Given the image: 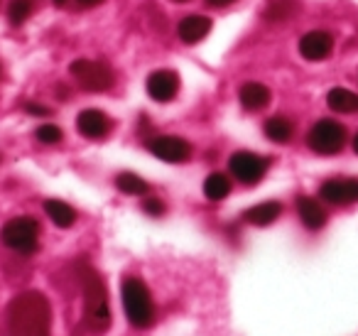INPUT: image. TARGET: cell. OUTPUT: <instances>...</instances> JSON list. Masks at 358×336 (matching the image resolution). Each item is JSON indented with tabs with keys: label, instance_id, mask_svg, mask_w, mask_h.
<instances>
[{
	"label": "cell",
	"instance_id": "cell-1",
	"mask_svg": "<svg viewBox=\"0 0 358 336\" xmlns=\"http://www.w3.org/2000/svg\"><path fill=\"white\" fill-rule=\"evenodd\" d=\"M8 336H50L52 307L42 292L27 290L13 297L6 312Z\"/></svg>",
	"mask_w": 358,
	"mask_h": 336
},
{
	"label": "cell",
	"instance_id": "cell-2",
	"mask_svg": "<svg viewBox=\"0 0 358 336\" xmlns=\"http://www.w3.org/2000/svg\"><path fill=\"white\" fill-rule=\"evenodd\" d=\"M76 275H79L81 292H84L86 329L94 336L106 334L110 326V307H108V292H106L103 277L89 262H79L76 265Z\"/></svg>",
	"mask_w": 358,
	"mask_h": 336
},
{
	"label": "cell",
	"instance_id": "cell-3",
	"mask_svg": "<svg viewBox=\"0 0 358 336\" xmlns=\"http://www.w3.org/2000/svg\"><path fill=\"white\" fill-rule=\"evenodd\" d=\"M123 309L135 329H148L155 324L157 312H155L152 295L140 277H125L123 280Z\"/></svg>",
	"mask_w": 358,
	"mask_h": 336
},
{
	"label": "cell",
	"instance_id": "cell-4",
	"mask_svg": "<svg viewBox=\"0 0 358 336\" xmlns=\"http://www.w3.org/2000/svg\"><path fill=\"white\" fill-rule=\"evenodd\" d=\"M0 241L20 255H32L40 248V223L32 216H15L3 226Z\"/></svg>",
	"mask_w": 358,
	"mask_h": 336
},
{
	"label": "cell",
	"instance_id": "cell-5",
	"mask_svg": "<svg viewBox=\"0 0 358 336\" xmlns=\"http://www.w3.org/2000/svg\"><path fill=\"white\" fill-rule=\"evenodd\" d=\"M346 138H348L346 125L334 118H322L309 128L307 145H309V150L317 155H336L343 150Z\"/></svg>",
	"mask_w": 358,
	"mask_h": 336
},
{
	"label": "cell",
	"instance_id": "cell-6",
	"mask_svg": "<svg viewBox=\"0 0 358 336\" xmlns=\"http://www.w3.org/2000/svg\"><path fill=\"white\" fill-rule=\"evenodd\" d=\"M69 74L74 76V81L86 91H94V94H101V91L113 89L115 84V74L106 62H96V59H76L71 62Z\"/></svg>",
	"mask_w": 358,
	"mask_h": 336
},
{
	"label": "cell",
	"instance_id": "cell-7",
	"mask_svg": "<svg viewBox=\"0 0 358 336\" xmlns=\"http://www.w3.org/2000/svg\"><path fill=\"white\" fill-rule=\"evenodd\" d=\"M270 164H273V160L270 158L248 153V150H238V153H234L229 158V172L234 174L241 184L253 187V184H258L260 179L268 174Z\"/></svg>",
	"mask_w": 358,
	"mask_h": 336
},
{
	"label": "cell",
	"instance_id": "cell-8",
	"mask_svg": "<svg viewBox=\"0 0 358 336\" xmlns=\"http://www.w3.org/2000/svg\"><path fill=\"white\" fill-rule=\"evenodd\" d=\"M148 150L159 158L162 162L169 164H182V162H189L192 160V143H187L185 138H179V135H155V138L148 140Z\"/></svg>",
	"mask_w": 358,
	"mask_h": 336
},
{
	"label": "cell",
	"instance_id": "cell-9",
	"mask_svg": "<svg viewBox=\"0 0 358 336\" xmlns=\"http://www.w3.org/2000/svg\"><path fill=\"white\" fill-rule=\"evenodd\" d=\"M319 197L327 204H356L358 202V177H331L319 187Z\"/></svg>",
	"mask_w": 358,
	"mask_h": 336
},
{
	"label": "cell",
	"instance_id": "cell-10",
	"mask_svg": "<svg viewBox=\"0 0 358 336\" xmlns=\"http://www.w3.org/2000/svg\"><path fill=\"white\" fill-rule=\"evenodd\" d=\"M145 89H148L150 99L157 101V104H169L174 101V96L179 94V76L172 69H155L152 74L145 81Z\"/></svg>",
	"mask_w": 358,
	"mask_h": 336
},
{
	"label": "cell",
	"instance_id": "cell-11",
	"mask_svg": "<svg viewBox=\"0 0 358 336\" xmlns=\"http://www.w3.org/2000/svg\"><path fill=\"white\" fill-rule=\"evenodd\" d=\"M334 52V35L327 30H312L299 40V55L307 62H324Z\"/></svg>",
	"mask_w": 358,
	"mask_h": 336
},
{
	"label": "cell",
	"instance_id": "cell-12",
	"mask_svg": "<svg viewBox=\"0 0 358 336\" xmlns=\"http://www.w3.org/2000/svg\"><path fill=\"white\" fill-rule=\"evenodd\" d=\"M76 130L89 140H103L113 130V120L99 108H86L76 115Z\"/></svg>",
	"mask_w": 358,
	"mask_h": 336
},
{
	"label": "cell",
	"instance_id": "cell-13",
	"mask_svg": "<svg viewBox=\"0 0 358 336\" xmlns=\"http://www.w3.org/2000/svg\"><path fill=\"white\" fill-rule=\"evenodd\" d=\"M211 20L206 15H187V18H182L179 20V25H177V35H179V40L185 42V45H196V42H201L206 35L211 32Z\"/></svg>",
	"mask_w": 358,
	"mask_h": 336
},
{
	"label": "cell",
	"instance_id": "cell-14",
	"mask_svg": "<svg viewBox=\"0 0 358 336\" xmlns=\"http://www.w3.org/2000/svg\"><path fill=\"white\" fill-rule=\"evenodd\" d=\"M297 214L302 218V223L309 231H322L327 226V209L322 206V202H317L314 197H299L297 199Z\"/></svg>",
	"mask_w": 358,
	"mask_h": 336
},
{
	"label": "cell",
	"instance_id": "cell-15",
	"mask_svg": "<svg viewBox=\"0 0 358 336\" xmlns=\"http://www.w3.org/2000/svg\"><path fill=\"white\" fill-rule=\"evenodd\" d=\"M270 99H273V94H270L268 86L260 84V81H245V84L238 89V101H241V106H243L245 111L268 108Z\"/></svg>",
	"mask_w": 358,
	"mask_h": 336
},
{
	"label": "cell",
	"instance_id": "cell-16",
	"mask_svg": "<svg viewBox=\"0 0 358 336\" xmlns=\"http://www.w3.org/2000/svg\"><path fill=\"white\" fill-rule=\"evenodd\" d=\"M280 216H282V204L280 202H263L243 211V221L250 223V226H270Z\"/></svg>",
	"mask_w": 358,
	"mask_h": 336
},
{
	"label": "cell",
	"instance_id": "cell-17",
	"mask_svg": "<svg viewBox=\"0 0 358 336\" xmlns=\"http://www.w3.org/2000/svg\"><path fill=\"white\" fill-rule=\"evenodd\" d=\"M327 106L334 113H343V115L358 113V94L351 89H343V86H334L327 94Z\"/></svg>",
	"mask_w": 358,
	"mask_h": 336
},
{
	"label": "cell",
	"instance_id": "cell-18",
	"mask_svg": "<svg viewBox=\"0 0 358 336\" xmlns=\"http://www.w3.org/2000/svg\"><path fill=\"white\" fill-rule=\"evenodd\" d=\"M263 133H265V138H268L270 143L285 145V143H289V140H292L294 123L289 118H285V115H273V118L265 120Z\"/></svg>",
	"mask_w": 358,
	"mask_h": 336
},
{
	"label": "cell",
	"instance_id": "cell-19",
	"mask_svg": "<svg viewBox=\"0 0 358 336\" xmlns=\"http://www.w3.org/2000/svg\"><path fill=\"white\" fill-rule=\"evenodd\" d=\"M45 214L50 216V221L55 223L57 228H71L76 223L74 206H69L66 202H59V199H47Z\"/></svg>",
	"mask_w": 358,
	"mask_h": 336
},
{
	"label": "cell",
	"instance_id": "cell-20",
	"mask_svg": "<svg viewBox=\"0 0 358 336\" xmlns=\"http://www.w3.org/2000/svg\"><path fill=\"white\" fill-rule=\"evenodd\" d=\"M231 194V179L224 172H211L204 179V197L209 202H224Z\"/></svg>",
	"mask_w": 358,
	"mask_h": 336
},
{
	"label": "cell",
	"instance_id": "cell-21",
	"mask_svg": "<svg viewBox=\"0 0 358 336\" xmlns=\"http://www.w3.org/2000/svg\"><path fill=\"white\" fill-rule=\"evenodd\" d=\"M115 187H118V192L128 194V197H143V194L150 192V184L133 172H120L115 177Z\"/></svg>",
	"mask_w": 358,
	"mask_h": 336
},
{
	"label": "cell",
	"instance_id": "cell-22",
	"mask_svg": "<svg viewBox=\"0 0 358 336\" xmlns=\"http://www.w3.org/2000/svg\"><path fill=\"white\" fill-rule=\"evenodd\" d=\"M297 10H299V0H273L265 8V18L268 20H289Z\"/></svg>",
	"mask_w": 358,
	"mask_h": 336
},
{
	"label": "cell",
	"instance_id": "cell-23",
	"mask_svg": "<svg viewBox=\"0 0 358 336\" xmlns=\"http://www.w3.org/2000/svg\"><path fill=\"white\" fill-rule=\"evenodd\" d=\"M32 15V0H10L8 6V18L13 25H22Z\"/></svg>",
	"mask_w": 358,
	"mask_h": 336
},
{
	"label": "cell",
	"instance_id": "cell-24",
	"mask_svg": "<svg viewBox=\"0 0 358 336\" xmlns=\"http://www.w3.org/2000/svg\"><path fill=\"white\" fill-rule=\"evenodd\" d=\"M35 138L40 140L42 145H57V143H62V138H64V133H62L59 125L47 123V125H40V128L35 130Z\"/></svg>",
	"mask_w": 358,
	"mask_h": 336
},
{
	"label": "cell",
	"instance_id": "cell-25",
	"mask_svg": "<svg viewBox=\"0 0 358 336\" xmlns=\"http://www.w3.org/2000/svg\"><path fill=\"white\" fill-rule=\"evenodd\" d=\"M143 211H145V214H150V216H162V214L167 211V206H164L162 199L148 197V199L143 202Z\"/></svg>",
	"mask_w": 358,
	"mask_h": 336
},
{
	"label": "cell",
	"instance_id": "cell-26",
	"mask_svg": "<svg viewBox=\"0 0 358 336\" xmlns=\"http://www.w3.org/2000/svg\"><path fill=\"white\" fill-rule=\"evenodd\" d=\"M27 113L30 115H50L52 111L47 106H40V104H27Z\"/></svg>",
	"mask_w": 358,
	"mask_h": 336
},
{
	"label": "cell",
	"instance_id": "cell-27",
	"mask_svg": "<svg viewBox=\"0 0 358 336\" xmlns=\"http://www.w3.org/2000/svg\"><path fill=\"white\" fill-rule=\"evenodd\" d=\"M236 0H206V6L209 8H229V6H234Z\"/></svg>",
	"mask_w": 358,
	"mask_h": 336
},
{
	"label": "cell",
	"instance_id": "cell-28",
	"mask_svg": "<svg viewBox=\"0 0 358 336\" xmlns=\"http://www.w3.org/2000/svg\"><path fill=\"white\" fill-rule=\"evenodd\" d=\"M76 3H79L81 8H96V6H101L103 0H76Z\"/></svg>",
	"mask_w": 358,
	"mask_h": 336
},
{
	"label": "cell",
	"instance_id": "cell-29",
	"mask_svg": "<svg viewBox=\"0 0 358 336\" xmlns=\"http://www.w3.org/2000/svg\"><path fill=\"white\" fill-rule=\"evenodd\" d=\"M353 153L358 155V133H356V138H353Z\"/></svg>",
	"mask_w": 358,
	"mask_h": 336
},
{
	"label": "cell",
	"instance_id": "cell-30",
	"mask_svg": "<svg viewBox=\"0 0 358 336\" xmlns=\"http://www.w3.org/2000/svg\"><path fill=\"white\" fill-rule=\"evenodd\" d=\"M52 3H55L57 8H62V6H66V0H52Z\"/></svg>",
	"mask_w": 358,
	"mask_h": 336
},
{
	"label": "cell",
	"instance_id": "cell-31",
	"mask_svg": "<svg viewBox=\"0 0 358 336\" xmlns=\"http://www.w3.org/2000/svg\"><path fill=\"white\" fill-rule=\"evenodd\" d=\"M174 3H187V0H174Z\"/></svg>",
	"mask_w": 358,
	"mask_h": 336
}]
</instances>
